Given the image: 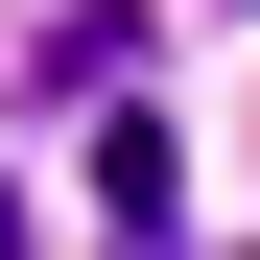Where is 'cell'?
Here are the masks:
<instances>
[{
	"label": "cell",
	"mask_w": 260,
	"mask_h": 260,
	"mask_svg": "<svg viewBox=\"0 0 260 260\" xmlns=\"http://www.w3.org/2000/svg\"><path fill=\"white\" fill-rule=\"evenodd\" d=\"M0 260H48V237H24V189H0Z\"/></svg>",
	"instance_id": "obj_1"
}]
</instances>
